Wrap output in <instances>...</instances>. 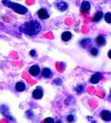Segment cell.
Here are the masks:
<instances>
[{"mask_svg":"<svg viewBox=\"0 0 111 123\" xmlns=\"http://www.w3.org/2000/svg\"><path fill=\"white\" fill-rule=\"evenodd\" d=\"M76 90H77V91H82L83 88H82V86H77V87H76Z\"/></svg>","mask_w":111,"mask_h":123,"instance_id":"obj_20","label":"cell"},{"mask_svg":"<svg viewBox=\"0 0 111 123\" xmlns=\"http://www.w3.org/2000/svg\"><path fill=\"white\" fill-rule=\"evenodd\" d=\"M100 116L104 121H110L111 120V112L109 111H102L100 112Z\"/></svg>","mask_w":111,"mask_h":123,"instance_id":"obj_4","label":"cell"},{"mask_svg":"<svg viewBox=\"0 0 111 123\" xmlns=\"http://www.w3.org/2000/svg\"><path fill=\"white\" fill-rule=\"evenodd\" d=\"M102 15H103V13H102L101 12H97L95 14V16H94L93 21H98V20H100L101 17H102Z\"/></svg>","mask_w":111,"mask_h":123,"instance_id":"obj_13","label":"cell"},{"mask_svg":"<svg viewBox=\"0 0 111 123\" xmlns=\"http://www.w3.org/2000/svg\"><path fill=\"white\" fill-rule=\"evenodd\" d=\"M89 10H90V3L87 1H84L81 4V11L83 12H89Z\"/></svg>","mask_w":111,"mask_h":123,"instance_id":"obj_9","label":"cell"},{"mask_svg":"<svg viewBox=\"0 0 111 123\" xmlns=\"http://www.w3.org/2000/svg\"><path fill=\"white\" fill-rule=\"evenodd\" d=\"M15 89H16L17 91H23V90L25 89V85H24L22 82H18V83H16V85H15Z\"/></svg>","mask_w":111,"mask_h":123,"instance_id":"obj_12","label":"cell"},{"mask_svg":"<svg viewBox=\"0 0 111 123\" xmlns=\"http://www.w3.org/2000/svg\"><path fill=\"white\" fill-rule=\"evenodd\" d=\"M100 77H101V74H100V73H96V74H94V75L91 77L90 82H91L92 84H97V83H98Z\"/></svg>","mask_w":111,"mask_h":123,"instance_id":"obj_8","label":"cell"},{"mask_svg":"<svg viewBox=\"0 0 111 123\" xmlns=\"http://www.w3.org/2000/svg\"><path fill=\"white\" fill-rule=\"evenodd\" d=\"M89 42H90V39L89 38H85V39L80 41V44L82 45V47H86V43H89Z\"/></svg>","mask_w":111,"mask_h":123,"instance_id":"obj_15","label":"cell"},{"mask_svg":"<svg viewBox=\"0 0 111 123\" xmlns=\"http://www.w3.org/2000/svg\"><path fill=\"white\" fill-rule=\"evenodd\" d=\"M42 75L44 78H49V77H51L52 73H51V71H50L49 68H44V69H42Z\"/></svg>","mask_w":111,"mask_h":123,"instance_id":"obj_11","label":"cell"},{"mask_svg":"<svg viewBox=\"0 0 111 123\" xmlns=\"http://www.w3.org/2000/svg\"><path fill=\"white\" fill-rule=\"evenodd\" d=\"M110 17H111V14H110V12H107V13L105 14V16H104V18H105V20H106V22H107V23H110V22H111V19H110Z\"/></svg>","mask_w":111,"mask_h":123,"instance_id":"obj_16","label":"cell"},{"mask_svg":"<svg viewBox=\"0 0 111 123\" xmlns=\"http://www.w3.org/2000/svg\"><path fill=\"white\" fill-rule=\"evenodd\" d=\"M71 38V33L70 32H64L62 34V39L64 41H68Z\"/></svg>","mask_w":111,"mask_h":123,"instance_id":"obj_10","label":"cell"},{"mask_svg":"<svg viewBox=\"0 0 111 123\" xmlns=\"http://www.w3.org/2000/svg\"><path fill=\"white\" fill-rule=\"evenodd\" d=\"M3 4L8 6V7H10L12 10H14L17 13L23 14V13L27 12V9L22 5H19V4H16V3H13V2L8 1V0H3Z\"/></svg>","mask_w":111,"mask_h":123,"instance_id":"obj_2","label":"cell"},{"mask_svg":"<svg viewBox=\"0 0 111 123\" xmlns=\"http://www.w3.org/2000/svg\"><path fill=\"white\" fill-rule=\"evenodd\" d=\"M19 30L24 34H27L29 36H34V35H37L40 32L41 24L36 20H32V21L26 22L22 26H20Z\"/></svg>","mask_w":111,"mask_h":123,"instance_id":"obj_1","label":"cell"},{"mask_svg":"<svg viewBox=\"0 0 111 123\" xmlns=\"http://www.w3.org/2000/svg\"><path fill=\"white\" fill-rule=\"evenodd\" d=\"M29 73L31 76H37L40 73V67L38 65H32L29 68Z\"/></svg>","mask_w":111,"mask_h":123,"instance_id":"obj_3","label":"cell"},{"mask_svg":"<svg viewBox=\"0 0 111 123\" xmlns=\"http://www.w3.org/2000/svg\"><path fill=\"white\" fill-rule=\"evenodd\" d=\"M43 122H44V123H54V120H53V118H51V117H47V118L44 119Z\"/></svg>","mask_w":111,"mask_h":123,"instance_id":"obj_18","label":"cell"},{"mask_svg":"<svg viewBox=\"0 0 111 123\" xmlns=\"http://www.w3.org/2000/svg\"><path fill=\"white\" fill-rule=\"evenodd\" d=\"M54 83H55V84H57V83H58V84H61V80H60V79L55 80V81H54Z\"/></svg>","mask_w":111,"mask_h":123,"instance_id":"obj_22","label":"cell"},{"mask_svg":"<svg viewBox=\"0 0 111 123\" xmlns=\"http://www.w3.org/2000/svg\"><path fill=\"white\" fill-rule=\"evenodd\" d=\"M38 15H39V17L42 18V19H45V18L48 17V13H47L46 10H44V9L39 10V11H38Z\"/></svg>","mask_w":111,"mask_h":123,"instance_id":"obj_7","label":"cell"},{"mask_svg":"<svg viewBox=\"0 0 111 123\" xmlns=\"http://www.w3.org/2000/svg\"><path fill=\"white\" fill-rule=\"evenodd\" d=\"M55 5H56V7H57L60 11H66V10L68 9V4L65 3L64 1H58V2L55 3Z\"/></svg>","mask_w":111,"mask_h":123,"instance_id":"obj_5","label":"cell"},{"mask_svg":"<svg viewBox=\"0 0 111 123\" xmlns=\"http://www.w3.org/2000/svg\"><path fill=\"white\" fill-rule=\"evenodd\" d=\"M96 42H97V44H99V45H102V44L105 43V38H104L103 37L99 36V37H97L96 38Z\"/></svg>","mask_w":111,"mask_h":123,"instance_id":"obj_14","label":"cell"},{"mask_svg":"<svg viewBox=\"0 0 111 123\" xmlns=\"http://www.w3.org/2000/svg\"><path fill=\"white\" fill-rule=\"evenodd\" d=\"M55 123H61V121H57V122H55Z\"/></svg>","mask_w":111,"mask_h":123,"instance_id":"obj_23","label":"cell"},{"mask_svg":"<svg viewBox=\"0 0 111 123\" xmlns=\"http://www.w3.org/2000/svg\"><path fill=\"white\" fill-rule=\"evenodd\" d=\"M91 53H92V55L97 56V53H98V51H97V49H96V48H92V49H91Z\"/></svg>","mask_w":111,"mask_h":123,"instance_id":"obj_19","label":"cell"},{"mask_svg":"<svg viewBox=\"0 0 111 123\" xmlns=\"http://www.w3.org/2000/svg\"><path fill=\"white\" fill-rule=\"evenodd\" d=\"M43 93H42V90L41 88H36L34 91H33V97L35 99H41L42 97Z\"/></svg>","mask_w":111,"mask_h":123,"instance_id":"obj_6","label":"cell"},{"mask_svg":"<svg viewBox=\"0 0 111 123\" xmlns=\"http://www.w3.org/2000/svg\"><path fill=\"white\" fill-rule=\"evenodd\" d=\"M74 115H72V114H69V115H68V117H67V120L69 121V122H73L74 121Z\"/></svg>","mask_w":111,"mask_h":123,"instance_id":"obj_17","label":"cell"},{"mask_svg":"<svg viewBox=\"0 0 111 123\" xmlns=\"http://www.w3.org/2000/svg\"><path fill=\"white\" fill-rule=\"evenodd\" d=\"M30 55H31V56H36V52H35L34 50H32V51L30 52Z\"/></svg>","mask_w":111,"mask_h":123,"instance_id":"obj_21","label":"cell"}]
</instances>
